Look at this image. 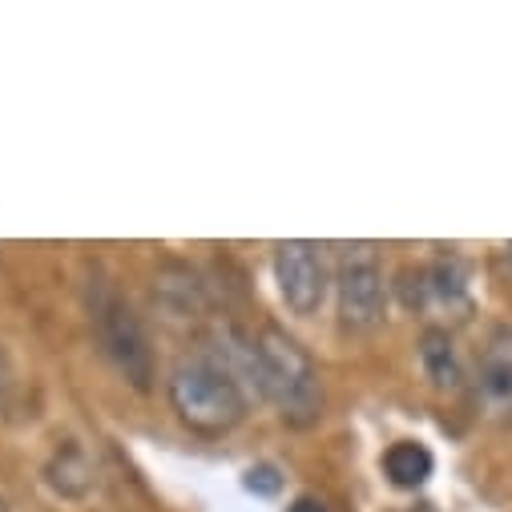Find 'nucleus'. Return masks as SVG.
<instances>
[{
    "label": "nucleus",
    "instance_id": "39448f33",
    "mask_svg": "<svg viewBox=\"0 0 512 512\" xmlns=\"http://www.w3.org/2000/svg\"><path fill=\"white\" fill-rule=\"evenodd\" d=\"M275 283H279V295H283L291 315H299V319L315 315L327 299V287H331L323 246L307 242V238L279 242L275 246Z\"/></svg>",
    "mask_w": 512,
    "mask_h": 512
},
{
    "label": "nucleus",
    "instance_id": "f03ea898",
    "mask_svg": "<svg viewBox=\"0 0 512 512\" xmlns=\"http://www.w3.org/2000/svg\"><path fill=\"white\" fill-rule=\"evenodd\" d=\"M166 392L178 420L198 436H226L246 420L242 383L214 359H182Z\"/></svg>",
    "mask_w": 512,
    "mask_h": 512
},
{
    "label": "nucleus",
    "instance_id": "9b49d317",
    "mask_svg": "<svg viewBox=\"0 0 512 512\" xmlns=\"http://www.w3.org/2000/svg\"><path fill=\"white\" fill-rule=\"evenodd\" d=\"M246 488L250 492H259V496H275L283 488V476L271 468V464H259V468H250L246 472Z\"/></svg>",
    "mask_w": 512,
    "mask_h": 512
},
{
    "label": "nucleus",
    "instance_id": "0eeeda50",
    "mask_svg": "<svg viewBox=\"0 0 512 512\" xmlns=\"http://www.w3.org/2000/svg\"><path fill=\"white\" fill-rule=\"evenodd\" d=\"M412 283L404 287V303L420 307V311H448L456 319H464L472 311V295H468V275L456 259H440L416 275H408Z\"/></svg>",
    "mask_w": 512,
    "mask_h": 512
},
{
    "label": "nucleus",
    "instance_id": "7ed1b4c3",
    "mask_svg": "<svg viewBox=\"0 0 512 512\" xmlns=\"http://www.w3.org/2000/svg\"><path fill=\"white\" fill-rule=\"evenodd\" d=\"M89 319H93L97 343H101L105 359L117 367V375L130 383L134 392H150L154 388V347H150V335H146L138 311L109 283H93Z\"/></svg>",
    "mask_w": 512,
    "mask_h": 512
},
{
    "label": "nucleus",
    "instance_id": "9d476101",
    "mask_svg": "<svg viewBox=\"0 0 512 512\" xmlns=\"http://www.w3.org/2000/svg\"><path fill=\"white\" fill-rule=\"evenodd\" d=\"M49 484H53L61 496H69V500L89 496V488H93V468H89V460H85V452H81L77 444L57 448V456H53V464H49Z\"/></svg>",
    "mask_w": 512,
    "mask_h": 512
},
{
    "label": "nucleus",
    "instance_id": "1a4fd4ad",
    "mask_svg": "<svg viewBox=\"0 0 512 512\" xmlns=\"http://www.w3.org/2000/svg\"><path fill=\"white\" fill-rule=\"evenodd\" d=\"M420 363H424L428 379L436 383L440 392H456L460 388L464 371H460V355H456V343H452L448 331H440V327L424 331V339H420Z\"/></svg>",
    "mask_w": 512,
    "mask_h": 512
},
{
    "label": "nucleus",
    "instance_id": "f8f14e48",
    "mask_svg": "<svg viewBox=\"0 0 512 512\" xmlns=\"http://www.w3.org/2000/svg\"><path fill=\"white\" fill-rule=\"evenodd\" d=\"M287 512H327V508H323V500H315V496H295V500L287 504Z\"/></svg>",
    "mask_w": 512,
    "mask_h": 512
},
{
    "label": "nucleus",
    "instance_id": "ddd939ff",
    "mask_svg": "<svg viewBox=\"0 0 512 512\" xmlns=\"http://www.w3.org/2000/svg\"><path fill=\"white\" fill-rule=\"evenodd\" d=\"M508 263H512V246H508Z\"/></svg>",
    "mask_w": 512,
    "mask_h": 512
},
{
    "label": "nucleus",
    "instance_id": "4468645a",
    "mask_svg": "<svg viewBox=\"0 0 512 512\" xmlns=\"http://www.w3.org/2000/svg\"><path fill=\"white\" fill-rule=\"evenodd\" d=\"M0 512H9V508H5V504H0Z\"/></svg>",
    "mask_w": 512,
    "mask_h": 512
},
{
    "label": "nucleus",
    "instance_id": "20e7f679",
    "mask_svg": "<svg viewBox=\"0 0 512 512\" xmlns=\"http://www.w3.org/2000/svg\"><path fill=\"white\" fill-rule=\"evenodd\" d=\"M335 295H339L343 331H375L383 323V315H388V283H383V267L367 246H355L339 263Z\"/></svg>",
    "mask_w": 512,
    "mask_h": 512
},
{
    "label": "nucleus",
    "instance_id": "423d86ee",
    "mask_svg": "<svg viewBox=\"0 0 512 512\" xmlns=\"http://www.w3.org/2000/svg\"><path fill=\"white\" fill-rule=\"evenodd\" d=\"M476 408L496 424L512 420V327H500L480 351Z\"/></svg>",
    "mask_w": 512,
    "mask_h": 512
},
{
    "label": "nucleus",
    "instance_id": "6e6552de",
    "mask_svg": "<svg viewBox=\"0 0 512 512\" xmlns=\"http://www.w3.org/2000/svg\"><path fill=\"white\" fill-rule=\"evenodd\" d=\"M432 472H436V460H432L428 444H420V440H396L388 452H383V476L404 492L424 488L432 480Z\"/></svg>",
    "mask_w": 512,
    "mask_h": 512
},
{
    "label": "nucleus",
    "instance_id": "f257e3e1",
    "mask_svg": "<svg viewBox=\"0 0 512 512\" xmlns=\"http://www.w3.org/2000/svg\"><path fill=\"white\" fill-rule=\"evenodd\" d=\"M254 367H259V392L291 428H311L323 416V375L295 335L267 327L254 339Z\"/></svg>",
    "mask_w": 512,
    "mask_h": 512
}]
</instances>
